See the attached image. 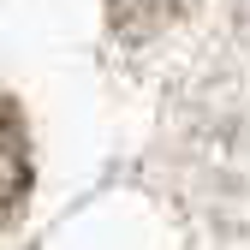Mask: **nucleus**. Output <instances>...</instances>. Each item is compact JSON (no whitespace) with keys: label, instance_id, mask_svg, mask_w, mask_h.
Masks as SVG:
<instances>
[{"label":"nucleus","instance_id":"obj_1","mask_svg":"<svg viewBox=\"0 0 250 250\" xmlns=\"http://www.w3.org/2000/svg\"><path fill=\"white\" fill-rule=\"evenodd\" d=\"M24 185H30V161H24V143H18V131H12V119L0 113V227H6V214L18 208Z\"/></svg>","mask_w":250,"mask_h":250}]
</instances>
